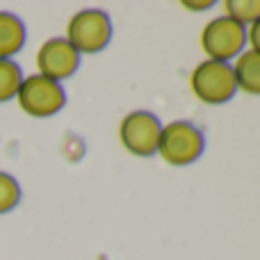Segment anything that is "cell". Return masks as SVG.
<instances>
[{
    "instance_id": "7",
    "label": "cell",
    "mask_w": 260,
    "mask_h": 260,
    "mask_svg": "<svg viewBox=\"0 0 260 260\" xmlns=\"http://www.w3.org/2000/svg\"><path fill=\"white\" fill-rule=\"evenodd\" d=\"M37 67H39V76L62 82L78 71L80 53L64 37H53L41 44L39 53H37Z\"/></svg>"
},
{
    "instance_id": "5",
    "label": "cell",
    "mask_w": 260,
    "mask_h": 260,
    "mask_svg": "<svg viewBox=\"0 0 260 260\" xmlns=\"http://www.w3.org/2000/svg\"><path fill=\"white\" fill-rule=\"evenodd\" d=\"M16 99L25 114L37 119H46L57 114L67 105V91H64L62 82H55L50 78L35 73V76L23 78Z\"/></svg>"
},
{
    "instance_id": "3",
    "label": "cell",
    "mask_w": 260,
    "mask_h": 260,
    "mask_svg": "<svg viewBox=\"0 0 260 260\" xmlns=\"http://www.w3.org/2000/svg\"><path fill=\"white\" fill-rule=\"evenodd\" d=\"M189 87L194 96L206 105H224L238 94L233 67L215 59H203L201 64H197L189 78Z\"/></svg>"
},
{
    "instance_id": "1",
    "label": "cell",
    "mask_w": 260,
    "mask_h": 260,
    "mask_svg": "<svg viewBox=\"0 0 260 260\" xmlns=\"http://www.w3.org/2000/svg\"><path fill=\"white\" fill-rule=\"evenodd\" d=\"M203 148H206V137H203V130L197 123L178 119V121L162 126L157 155L167 165L187 167L203 155Z\"/></svg>"
},
{
    "instance_id": "11",
    "label": "cell",
    "mask_w": 260,
    "mask_h": 260,
    "mask_svg": "<svg viewBox=\"0 0 260 260\" xmlns=\"http://www.w3.org/2000/svg\"><path fill=\"white\" fill-rule=\"evenodd\" d=\"M224 9L226 16H231L244 27L260 18V0H226Z\"/></svg>"
},
{
    "instance_id": "14",
    "label": "cell",
    "mask_w": 260,
    "mask_h": 260,
    "mask_svg": "<svg viewBox=\"0 0 260 260\" xmlns=\"http://www.w3.org/2000/svg\"><path fill=\"white\" fill-rule=\"evenodd\" d=\"M212 0H206V3H187V0H185L183 3V7H187V9H192V12H199V9H210L212 7Z\"/></svg>"
},
{
    "instance_id": "13",
    "label": "cell",
    "mask_w": 260,
    "mask_h": 260,
    "mask_svg": "<svg viewBox=\"0 0 260 260\" xmlns=\"http://www.w3.org/2000/svg\"><path fill=\"white\" fill-rule=\"evenodd\" d=\"M247 41H249V46H251L249 50H253V53L260 55V18H258L256 23H251V25H249V30H247Z\"/></svg>"
},
{
    "instance_id": "10",
    "label": "cell",
    "mask_w": 260,
    "mask_h": 260,
    "mask_svg": "<svg viewBox=\"0 0 260 260\" xmlns=\"http://www.w3.org/2000/svg\"><path fill=\"white\" fill-rule=\"evenodd\" d=\"M23 82V71L14 59H0V103L16 99Z\"/></svg>"
},
{
    "instance_id": "2",
    "label": "cell",
    "mask_w": 260,
    "mask_h": 260,
    "mask_svg": "<svg viewBox=\"0 0 260 260\" xmlns=\"http://www.w3.org/2000/svg\"><path fill=\"white\" fill-rule=\"evenodd\" d=\"M64 39L80 55L101 53L112 39V21L103 9H80L69 21Z\"/></svg>"
},
{
    "instance_id": "12",
    "label": "cell",
    "mask_w": 260,
    "mask_h": 260,
    "mask_svg": "<svg viewBox=\"0 0 260 260\" xmlns=\"http://www.w3.org/2000/svg\"><path fill=\"white\" fill-rule=\"evenodd\" d=\"M21 201V185L16 183V178L5 171H0V215L14 210Z\"/></svg>"
},
{
    "instance_id": "8",
    "label": "cell",
    "mask_w": 260,
    "mask_h": 260,
    "mask_svg": "<svg viewBox=\"0 0 260 260\" xmlns=\"http://www.w3.org/2000/svg\"><path fill=\"white\" fill-rule=\"evenodd\" d=\"M25 23L12 12H0V59H12L25 44Z\"/></svg>"
},
{
    "instance_id": "6",
    "label": "cell",
    "mask_w": 260,
    "mask_h": 260,
    "mask_svg": "<svg viewBox=\"0 0 260 260\" xmlns=\"http://www.w3.org/2000/svg\"><path fill=\"white\" fill-rule=\"evenodd\" d=\"M162 121L148 110H135L123 117L119 128V139L123 148L137 157H153L160 146Z\"/></svg>"
},
{
    "instance_id": "9",
    "label": "cell",
    "mask_w": 260,
    "mask_h": 260,
    "mask_svg": "<svg viewBox=\"0 0 260 260\" xmlns=\"http://www.w3.org/2000/svg\"><path fill=\"white\" fill-rule=\"evenodd\" d=\"M231 67H233L238 89L260 96V55L253 50H244L242 55L235 57V64H231Z\"/></svg>"
},
{
    "instance_id": "4",
    "label": "cell",
    "mask_w": 260,
    "mask_h": 260,
    "mask_svg": "<svg viewBox=\"0 0 260 260\" xmlns=\"http://www.w3.org/2000/svg\"><path fill=\"white\" fill-rule=\"evenodd\" d=\"M201 48L208 55V59L229 64L247 48V27L226 14L212 18L201 32Z\"/></svg>"
}]
</instances>
